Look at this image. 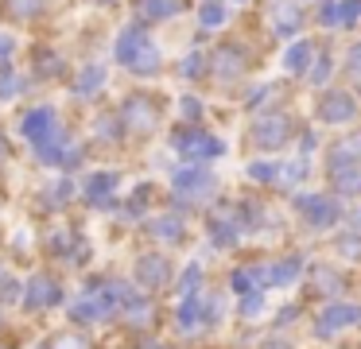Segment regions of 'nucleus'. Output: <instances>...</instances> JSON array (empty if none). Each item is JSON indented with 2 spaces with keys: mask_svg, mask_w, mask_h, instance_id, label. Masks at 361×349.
<instances>
[{
  "mask_svg": "<svg viewBox=\"0 0 361 349\" xmlns=\"http://www.w3.org/2000/svg\"><path fill=\"white\" fill-rule=\"evenodd\" d=\"M319 113H322V121H334V124H342V121H353V116H357V105H353V97H350V93H342V90H330L326 97L319 101Z\"/></svg>",
  "mask_w": 361,
  "mask_h": 349,
  "instance_id": "1",
  "label": "nucleus"
},
{
  "mask_svg": "<svg viewBox=\"0 0 361 349\" xmlns=\"http://www.w3.org/2000/svg\"><path fill=\"white\" fill-rule=\"evenodd\" d=\"M357 318H361L357 307H330V310H322V314H319V333L326 338V333L342 330L345 322H357Z\"/></svg>",
  "mask_w": 361,
  "mask_h": 349,
  "instance_id": "2",
  "label": "nucleus"
},
{
  "mask_svg": "<svg viewBox=\"0 0 361 349\" xmlns=\"http://www.w3.org/2000/svg\"><path fill=\"white\" fill-rule=\"evenodd\" d=\"M288 132H291L288 116H268V121L257 124V140H260V144H268V147L283 144V140H288Z\"/></svg>",
  "mask_w": 361,
  "mask_h": 349,
  "instance_id": "3",
  "label": "nucleus"
},
{
  "mask_svg": "<svg viewBox=\"0 0 361 349\" xmlns=\"http://www.w3.org/2000/svg\"><path fill=\"white\" fill-rule=\"evenodd\" d=\"M299 209H303L307 221H314V225H330V221H338L334 202H326V198H299Z\"/></svg>",
  "mask_w": 361,
  "mask_h": 349,
  "instance_id": "4",
  "label": "nucleus"
},
{
  "mask_svg": "<svg viewBox=\"0 0 361 349\" xmlns=\"http://www.w3.org/2000/svg\"><path fill=\"white\" fill-rule=\"evenodd\" d=\"M179 8H183V0H140L144 20H164V16H175Z\"/></svg>",
  "mask_w": 361,
  "mask_h": 349,
  "instance_id": "5",
  "label": "nucleus"
},
{
  "mask_svg": "<svg viewBox=\"0 0 361 349\" xmlns=\"http://www.w3.org/2000/svg\"><path fill=\"white\" fill-rule=\"evenodd\" d=\"M334 175H338V190H345V194L361 190V167H342V163H334Z\"/></svg>",
  "mask_w": 361,
  "mask_h": 349,
  "instance_id": "6",
  "label": "nucleus"
},
{
  "mask_svg": "<svg viewBox=\"0 0 361 349\" xmlns=\"http://www.w3.org/2000/svg\"><path fill=\"white\" fill-rule=\"evenodd\" d=\"M307 62H311V43H295L288 51V66L291 70H307Z\"/></svg>",
  "mask_w": 361,
  "mask_h": 349,
  "instance_id": "7",
  "label": "nucleus"
},
{
  "mask_svg": "<svg viewBox=\"0 0 361 349\" xmlns=\"http://www.w3.org/2000/svg\"><path fill=\"white\" fill-rule=\"evenodd\" d=\"M295 268H299L295 260H288V264H276V268H272V283H288V279L295 276Z\"/></svg>",
  "mask_w": 361,
  "mask_h": 349,
  "instance_id": "8",
  "label": "nucleus"
},
{
  "mask_svg": "<svg viewBox=\"0 0 361 349\" xmlns=\"http://www.w3.org/2000/svg\"><path fill=\"white\" fill-rule=\"evenodd\" d=\"M202 23H206V27H218V23H221V8L218 4L202 8Z\"/></svg>",
  "mask_w": 361,
  "mask_h": 349,
  "instance_id": "9",
  "label": "nucleus"
},
{
  "mask_svg": "<svg viewBox=\"0 0 361 349\" xmlns=\"http://www.w3.org/2000/svg\"><path fill=\"white\" fill-rule=\"evenodd\" d=\"M350 54H353V59H350V70H361V43H357V47H353V51H350Z\"/></svg>",
  "mask_w": 361,
  "mask_h": 349,
  "instance_id": "10",
  "label": "nucleus"
},
{
  "mask_svg": "<svg viewBox=\"0 0 361 349\" xmlns=\"http://www.w3.org/2000/svg\"><path fill=\"white\" fill-rule=\"evenodd\" d=\"M272 349H283V345H272Z\"/></svg>",
  "mask_w": 361,
  "mask_h": 349,
  "instance_id": "11",
  "label": "nucleus"
}]
</instances>
